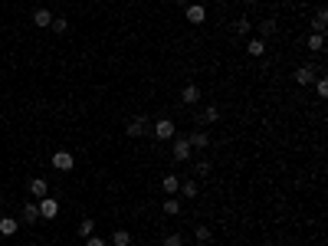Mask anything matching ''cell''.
I'll use <instances>...</instances> for the list:
<instances>
[{"instance_id":"obj_1","label":"cell","mask_w":328,"mask_h":246,"mask_svg":"<svg viewBox=\"0 0 328 246\" xmlns=\"http://www.w3.org/2000/svg\"><path fill=\"white\" fill-rule=\"evenodd\" d=\"M148 131H151V122L144 115H135L128 125H125V135L128 138H141V135H148Z\"/></svg>"},{"instance_id":"obj_2","label":"cell","mask_w":328,"mask_h":246,"mask_svg":"<svg viewBox=\"0 0 328 246\" xmlns=\"http://www.w3.org/2000/svg\"><path fill=\"white\" fill-rule=\"evenodd\" d=\"M151 128H155V138H158V142H171V138L177 135V125H174L171 118H158Z\"/></svg>"},{"instance_id":"obj_3","label":"cell","mask_w":328,"mask_h":246,"mask_svg":"<svg viewBox=\"0 0 328 246\" xmlns=\"http://www.w3.org/2000/svg\"><path fill=\"white\" fill-rule=\"evenodd\" d=\"M37 207H40V220H56V217H59V203H56L53 197H40Z\"/></svg>"},{"instance_id":"obj_4","label":"cell","mask_w":328,"mask_h":246,"mask_svg":"<svg viewBox=\"0 0 328 246\" xmlns=\"http://www.w3.org/2000/svg\"><path fill=\"white\" fill-rule=\"evenodd\" d=\"M318 79V66H299L296 69V82L299 86H312Z\"/></svg>"},{"instance_id":"obj_5","label":"cell","mask_w":328,"mask_h":246,"mask_svg":"<svg viewBox=\"0 0 328 246\" xmlns=\"http://www.w3.org/2000/svg\"><path fill=\"white\" fill-rule=\"evenodd\" d=\"M72 164H76L72 151H56L53 154V167H56V171H72Z\"/></svg>"},{"instance_id":"obj_6","label":"cell","mask_w":328,"mask_h":246,"mask_svg":"<svg viewBox=\"0 0 328 246\" xmlns=\"http://www.w3.org/2000/svg\"><path fill=\"white\" fill-rule=\"evenodd\" d=\"M184 17H187V23L200 26V23L207 20V10H204V4H191V7H187V13H184Z\"/></svg>"},{"instance_id":"obj_7","label":"cell","mask_w":328,"mask_h":246,"mask_svg":"<svg viewBox=\"0 0 328 246\" xmlns=\"http://www.w3.org/2000/svg\"><path fill=\"white\" fill-rule=\"evenodd\" d=\"M191 142H187V138H177V142H174V161H191Z\"/></svg>"},{"instance_id":"obj_8","label":"cell","mask_w":328,"mask_h":246,"mask_svg":"<svg viewBox=\"0 0 328 246\" xmlns=\"http://www.w3.org/2000/svg\"><path fill=\"white\" fill-rule=\"evenodd\" d=\"M187 142H191V148H194V151H204V148L210 145V135H207L204 128H197L194 135H187Z\"/></svg>"},{"instance_id":"obj_9","label":"cell","mask_w":328,"mask_h":246,"mask_svg":"<svg viewBox=\"0 0 328 246\" xmlns=\"http://www.w3.org/2000/svg\"><path fill=\"white\" fill-rule=\"evenodd\" d=\"M30 194L37 197V200H40V197H50V181H46V178H33L30 181Z\"/></svg>"},{"instance_id":"obj_10","label":"cell","mask_w":328,"mask_h":246,"mask_svg":"<svg viewBox=\"0 0 328 246\" xmlns=\"http://www.w3.org/2000/svg\"><path fill=\"white\" fill-rule=\"evenodd\" d=\"M180 102H184V105H197L200 102V86H194V82H191V86H184V89H180Z\"/></svg>"},{"instance_id":"obj_11","label":"cell","mask_w":328,"mask_h":246,"mask_svg":"<svg viewBox=\"0 0 328 246\" xmlns=\"http://www.w3.org/2000/svg\"><path fill=\"white\" fill-rule=\"evenodd\" d=\"M161 187H164V194H171V197H177V191H180V178H177V174H164V181H161Z\"/></svg>"},{"instance_id":"obj_12","label":"cell","mask_w":328,"mask_h":246,"mask_svg":"<svg viewBox=\"0 0 328 246\" xmlns=\"http://www.w3.org/2000/svg\"><path fill=\"white\" fill-rule=\"evenodd\" d=\"M33 23H37L40 30H46V26L53 23V13L46 10V7H40V10H33Z\"/></svg>"},{"instance_id":"obj_13","label":"cell","mask_w":328,"mask_h":246,"mask_svg":"<svg viewBox=\"0 0 328 246\" xmlns=\"http://www.w3.org/2000/svg\"><path fill=\"white\" fill-rule=\"evenodd\" d=\"M20 230V220H13V217H0V236H13Z\"/></svg>"},{"instance_id":"obj_14","label":"cell","mask_w":328,"mask_h":246,"mask_svg":"<svg viewBox=\"0 0 328 246\" xmlns=\"http://www.w3.org/2000/svg\"><path fill=\"white\" fill-rule=\"evenodd\" d=\"M217 118H220V109H217V105H207V109L197 115V122H200V125H213Z\"/></svg>"},{"instance_id":"obj_15","label":"cell","mask_w":328,"mask_h":246,"mask_svg":"<svg viewBox=\"0 0 328 246\" xmlns=\"http://www.w3.org/2000/svg\"><path fill=\"white\" fill-rule=\"evenodd\" d=\"M328 30V10H318L312 17V33H325Z\"/></svg>"},{"instance_id":"obj_16","label":"cell","mask_w":328,"mask_h":246,"mask_svg":"<svg viewBox=\"0 0 328 246\" xmlns=\"http://www.w3.org/2000/svg\"><path fill=\"white\" fill-rule=\"evenodd\" d=\"M246 53H249V56H256V59H260V56L266 53V43H263L260 37H253V40H249V43H246Z\"/></svg>"},{"instance_id":"obj_17","label":"cell","mask_w":328,"mask_h":246,"mask_svg":"<svg viewBox=\"0 0 328 246\" xmlns=\"http://www.w3.org/2000/svg\"><path fill=\"white\" fill-rule=\"evenodd\" d=\"M161 210H164L167 217H177L180 214V200H177V197H167V200L161 203Z\"/></svg>"},{"instance_id":"obj_18","label":"cell","mask_w":328,"mask_h":246,"mask_svg":"<svg viewBox=\"0 0 328 246\" xmlns=\"http://www.w3.org/2000/svg\"><path fill=\"white\" fill-rule=\"evenodd\" d=\"M40 220V207L37 203H23V223H37Z\"/></svg>"},{"instance_id":"obj_19","label":"cell","mask_w":328,"mask_h":246,"mask_svg":"<svg viewBox=\"0 0 328 246\" xmlns=\"http://www.w3.org/2000/svg\"><path fill=\"white\" fill-rule=\"evenodd\" d=\"M309 49H312V53H322V49H325V33H312V37H309Z\"/></svg>"},{"instance_id":"obj_20","label":"cell","mask_w":328,"mask_h":246,"mask_svg":"<svg viewBox=\"0 0 328 246\" xmlns=\"http://www.w3.org/2000/svg\"><path fill=\"white\" fill-rule=\"evenodd\" d=\"M128 243H131L128 230H115V233H112V246H128Z\"/></svg>"},{"instance_id":"obj_21","label":"cell","mask_w":328,"mask_h":246,"mask_svg":"<svg viewBox=\"0 0 328 246\" xmlns=\"http://www.w3.org/2000/svg\"><path fill=\"white\" fill-rule=\"evenodd\" d=\"M76 233H79L82 240H86V236H92V233H95V220H89V217H86V220L79 223V230H76Z\"/></svg>"},{"instance_id":"obj_22","label":"cell","mask_w":328,"mask_h":246,"mask_svg":"<svg viewBox=\"0 0 328 246\" xmlns=\"http://www.w3.org/2000/svg\"><path fill=\"white\" fill-rule=\"evenodd\" d=\"M197 191H200L197 181H184V184H180V194H184L187 200H191V197H197Z\"/></svg>"},{"instance_id":"obj_23","label":"cell","mask_w":328,"mask_h":246,"mask_svg":"<svg viewBox=\"0 0 328 246\" xmlns=\"http://www.w3.org/2000/svg\"><path fill=\"white\" fill-rule=\"evenodd\" d=\"M194 236H197V243H207V240H210V236H213V230H210V227H204V223H200V227L194 230Z\"/></svg>"},{"instance_id":"obj_24","label":"cell","mask_w":328,"mask_h":246,"mask_svg":"<svg viewBox=\"0 0 328 246\" xmlns=\"http://www.w3.org/2000/svg\"><path fill=\"white\" fill-rule=\"evenodd\" d=\"M233 30H236V33H243V37H246V33L253 30V23H249L246 17H240V20H236V23H233Z\"/></svg>"},{"instance_id":"obj_25","label":"cell","mask_w":328,"mask_h":246,"mask_svg":"<svg viewBox=\"0 0 328 246\" xmlns=\"http://www.w3.org/2000/svg\"><path fill=\"white\" fill-rule=\"evenodd\" d=\"M260 33L263 37H273L276 33V20H260Z\"/></svg>"},{"instance_id":"obj_26","label":"cell","mask_w":328,"mask_h":246,"mask_svg":"<svg viewBox=\"0 0 328 246\" xmlns=\"http://www.w3.org/2000/svg\"><path fill=\"white\" fill-rule=\"evenodd\" d=\"M50 26H53L56 33H66V30H69V20H66V17H53V23H50Z\"/></svg>"},{"instance_id":"obj_27","label":"cell","mask_w":328,"mask_h":246,"mask_svg":"<svg viewBox=\"0 0 328 246\" xmlns=\"http://www.w3.org/2000/svg\"><path fill=\"white\" fill-rule=\"evenodd\" d=\"M315 92H318V98H328V79L318 76V79H315Z\"/></svg>"},{"instance_id":"obj_28","label":"cell","mask_w":328,"mask_h":246,"mask_svg":"<svg viewBox=\"0 0 328 246\" xmlns=\"http://www.w3.org/2000/svg\"><path fill=\"white\" fill-rule=\"evenodd\" d=\"M164 246H184V236H180V233H167L164 236Z\"/></svg>"},{"instance_id":"obj_29","label":"cell","mask_w":328,"mask_h":246,"mask_svg":"<svg viewBox=\"0 0 328 246\" xmlns=\"http://www.w3.org/2000/svg\"><path fill=\"white\" fill-rule=\"evenodd\" d=\"M194 171H197V178H207V174H210V161H200Z\"/></svg>"},{"instance_id":"obj_30","label":"cell","mask_w":328,"mask_h":246,"mask_svg":"<svg viewBox=\"0 0 328 246\" xmlns=\"http://www.w3.org/2000/svg\"><path fill=\"white\" fill-rule=\"evenodd\" d=\"M86 246H105V240H102V236H86Z\"/></svg>"},{"instance_id":"obj_31","label":"cell","mask_w":328,"mask_h":246,"mask_svg":"<svg viewBox=\"0 0 328 246\" xmlns=\"http://www.w3.org/2000/svg\"><path fill=\"white\" fill-rule=\"evenodd\" d=\"M0 207H4V194H0Z\"/></svg>"}]
</instances>
